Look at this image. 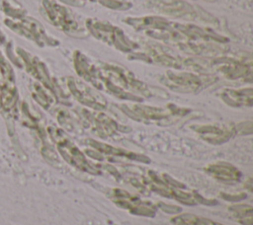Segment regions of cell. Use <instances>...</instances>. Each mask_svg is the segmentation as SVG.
<instances>
[{
  "mask_svg": "<svg viewBox=\"0 0 253 225\" xmlns=\"http://www.w3.org/2000/svg\"><path fill=\"white\" fill-rule=\"evenodd\" d=\"M176 225H220L214 222H211L207 219H201L194 216H181L180 218H176L173 220Z\"/></svg>",
  "mask_w": 253,
  "mask_h": 225,
  "instance_id": "1",
  "label": "cell"
}]
</instances>
